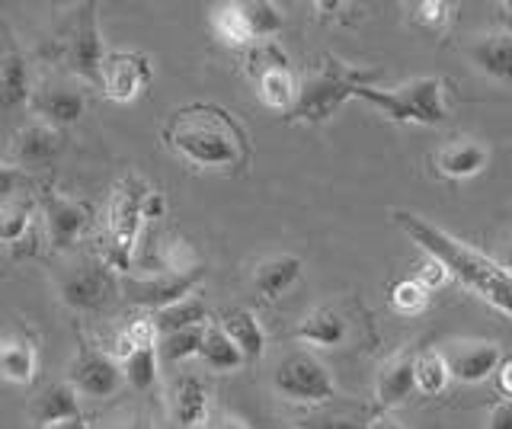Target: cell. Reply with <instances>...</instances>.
Masks as SVG:
<instances>
[{"instance_id": "cell-1", "label": "cell", "mask_w": 512, "mask_h": 429, "mask_svg": "<svg viewBox=\"0 0 512 429\" xmlns=\"http://www.w3.org/2000/svg\"><path fill=\"white\" fill-rule=\"evenodd\" d=\"M160 141L176 161L199 173L240 177L253 164L250 132L221 103L199 100L173 109L167 122L160 125Z\"/></svg>"}, {"instance_id": "cell-2", "label": "cell", "mask_w": 512, "mask_h": 429, "mask_svg": "<svg viewBox=\"0 0 512 429\" xmlns=\"http://www.w3.org/2000/svg\"><path fill=\"white\" fill-rule=\"evenodd\" d=\"M391 218L413 244H420L426 250V257H432L445 269L448 279H458L461 285H468V289L480 301H487L496 314L509 317V311H512V279H509L506 263L493 260L490 253L471 247L468 241L448 234L445 228L432 225V221H426L416 212L394 209Z\"/></svg>"}, {"instance_id": "cell-3", "label": "cell", "mask_w": 512, "mask_h": 429, "mask_svg": "<svg viewBox=\"0 0 512 429\" xmlns=\"http://www.w3.org/2000/svg\"><path fill=\"white\" fill-rule=\"evenodd\" d=\"M378 77H381L378 71H362V68H352L333 55H320L308 68V74L298 81L295 103L282 116V122L324 125L340 113L346 100H352V93L359 87H375Z\"/></svg>"}, {"instance_id": "cell-4", "label": "cell", "mask_w": 512, "mask_h": 429, "mask_svg": "<svg viewBox=\"0 0 512 429\" xmlns=\"http://www.w3.org/2000/svg\"><path fill=\"white\" fill-rule=\"evenodd\" d=\"M352 100L375 106L384 119L397 125H442L455 113V81L445 74H426L388 90L359 87Z\"/></svg>"}, {"instance_id": "cell-5", "label": "cell", "mask_w": 512, "mask_h": 429, "mask_svg": "<svg viewBox=\"0 0 512 429\" xmlns=\"http://www.w3.org/2000/svg\"><path fill=\"white\" fill-rule=\"evenodd\" d=\"M100 4L96 0H87V4H80L74 10V17L68 23V29L61 33L58 39V61L68 74L80 77V81H87L90 87L100 90V71H103V58H106V49H103V36H100Z\"/></svg>"}, {"instance_id": "cell-6", "label": "cell", "mask_w": 512, "mask_h": 429, "mask_svg": "<svg viewBox=\"0 0 512 429\" xmlns=\"http://www.w3.org/2000/svg\"><path fill=\"white\" fill-rule=\"evenodd\" d=\"M272 385H276V391L292 404L324 407L336 397L333 372L324 365V359L311 353V349L288 353L276 365V372H272Z\"/></svg>"}, {"instance_id": "cell-7", "label": "cell", "mask_w": 512, "mask_h": 429, "mask_svg": "<svg viewBox=\"0 0 512 429\" xmlns=\"http://www.w3.org/2000/svg\"><path fill=\"white\" fill-rule=\"evenodd\" d=\"M247 77L256 87V97L272 113H288L295 103L298 77L292 74V61L279 49L276 42H256L247 49Z\"/></svg>"}, {"instance_id": "cell-8", "label": "cell", "mask_w": 512, "mask_h": 429, "mask_svg": "<svg viewBox=\"0 0 512 429\" xmlns=\"http://www.w3.org/2000/svg\"><path fill=\"white\" fill-rule=\"evenodd\" d=\"M148 183L138 177H125L116 183L109 196V212H106V234H109V253H106V266L109 269H128V260H132V250L138 244L141 234V196Z\"/></svg>"}, {"instance_id": "cell-9", "label": "cell", "mask_w": 512, "mask_h": 429, "mask_svg": "<svg viewBox=\"0 0 512 429\" xmlns=\"http://www.w3.org/2000/svg\"><path fill=\"white\" fill-rule=\"evenodd\" d=\"M205 279V266L192 269V273H154V276H125L119 279V292L128 305H135L141 311H164L176 301L189 298L199 289V282Z\"/></svg>"}, {"instance_id": "cell-10", "label": "cell", "mask_w": 512, "mask_h": 429, "mask_svg": "<svg viewBox=\"0 0 512 429\" xmlns=\"http://www.w3.org/2000/svg\"><path fill=\"white\" fill-rule=\"evenodd\" d=\"M68 385L77 391V397H90V401H109L125 388L122 365L103 349H96L84 340H77V356L71 362Z\"/></svg>"}, {"instance_id": "cell-11", "label": "cell", "mask_w": 512, "mask_h": 429, "mask_svg": "<svg viewBox=\"0 0 512 429\" xmlns=\"http://www.w3.org/2000/svg\"><path fill=\"white\" fill-rule=\"evenodd\" d=\"M154 81V65L144 52H109L100 71V93L112 103H135Z\"/></svg>"}, {"instance_id": "cell-12", "label": "cell", "mask_w": 512, "mask_h": 429, "mask_svg": "<svg viewBox=\"0 0 512 429\" xmlns=\"http://www.w3.org/2000/svg\"><path fill=\"white\" fill-rule=\"evenodd\" d=\"M61 301L74 311H100L106 301L119 292V279L116 273L100 263V260H87L74 266L71 273H64L58 282Z\"/></svg>"}, {"instance_id": "cell-13", "label": "cell", "mask_w": 512, "mask_h": 429, "mask_svg": "<svg viewBox=\"0 0 512 429\" xmlns=\"http://www.w3.org/2000/svg\"><path fill=\"white\" fill-rule=\"evenodd\" d=\"M42 218H45V234L48 244L55 250H68L77 244V237L87 231L93 221V205L87 199L64 196L58 189H45L42 196Z\"/></svg>"}, {"instance_id": "cell-14", "label": "cell", "mask_w": 512, "mask_h": 429, "mask_svg": "<svg viewBox=\"0 0 512 429\" xmlns=\"http://www.w3.org/2000/svg\"><path fill=\"white\" fill-rule=\"evenodd\" d=\"M448 378L464 381V385H480V381L493 378L496 365L503 362V346L490 340H452L442 349Z\"/></svg>"}, {"instance_id": "cell-15", "label": "cell", "mask_w": 512, "mask_h": 429, "mask_svg": "<svg viewBox=\"0 0 512 429\" xmlns=\"http://www.w3.org/2000/svg\"><path fill=\"white\" fill-rule=\"evenodd\" d=\"M64 151V132L45 122L23 125L10 141V161L16 170H45L52 167Z\"/></svg>"}, {"instance_id": "cell-16", "label": "cell", "mask_w": 512, "mask_h": 429, "mask_svg": "<svg viewBox=\"0 0 512 429\" xmlns=\"http://www.w3.org/2000/svg\"><path fill=\"white\" fill-rule=\"evenodd\" d=\"M432 170L445 180H471L484 173L490 164V148L480 145L477 138H452L429 157Z\"/></svg>"}, {"instance_id": "cell-17", "label": "cell", "mask_w": 512, "mask_h": 429, "mask_svg": "<svg viewBox=\"0 0 512 429\" xmlns=\"http://www.w3.org/2000/svg\"><path fill=\"white\" fill-rule=\"evenodd\" d=\"M292 337L314 349H340L352 340V327L349 317L336 305H317L314 311L301 317Z\"/></svg>"}, {"instance_id": "cell-18", "label": "cell", "mask_w": 512, "mask_h": 429, "mask_svg": "<svg viewBox=\"0 0 512 429\" xmlns=\"http://www.w3.org/2000/svg\"><path fill=\"white\" fill-rule=\"evenodd\" d=\"M29 106L36 109L39 122L52 125V129H68L84 116L87 100L84 93L68 84H42L39 90H32Z\"/></svg>"}, {"instance_id": "cell-19", "label": "cell", "mask_w": 512, "mask_h": 429, "mask_svg": "<svg viewBox=\"0 0 512 429\" xmlns=\"http://www.w3.org/2000/svg\"><path fill=\"white\" fill-rule=\"evenodd\" d=\"M301 276H304V263L295 253H272V257H263L253 266L256 295H260L266 305H276L279 298H285L301 282Z\"/></svg>"}, {"instance_id": "cell-20", "label": "cell", "mask_w": 512, "mask_h": 429, "mask_svg": "<svg viewBox=\"0 0 512 429\" xmlns=\"http://www.w3.org/2000/svg\"><path fill=\"white\" fill-rule=\"evenodd\" d=\"M32 81H29V61L13 39L0 52V113H16L29 106Z\"/></svg>"}, {"instance_id": "cell-21", "label": "cell", "mask_w": 512, "mask_h": 429, "mask_svg": "<svg viewBox=\"0 0 512 429\" xmlns=\"http://www.w3.org/2000/svg\"><path fill=\"white\" fill-rule=\"evenodd\" d=\"M218 327L228 333V340L244 356V365L260 362L266 353V330L250 308H224L218 317Z\"/></svg>"}, {"instance_id": "cell-22", "label": "cell", "mask_w": 512, "mask_h": 429, "mask_svg": "<svg viewBox=\"0 0 512 429\" xmlns=\"http://www.w3.org/2000/svg\"><path fill=\"white\" fill-rule=\"evenodd\" d=\"M39 372V349L26 333L0 337V381L10 385H32Z\"/></svg>"}, {"instance_id": "cell-23", "label": "cell", "mask_w": 512, "mask_h": 429, "mask_svg": "<svg viewBox=\"0 0 512 429\" xmlns=\"http://www.w3.org/2000/svg\"><path fill=\"white\" fill-rule=\"evenodd\" d=\"M170 413L180 429H202L208 423V388L196 375H183L173 385Z\"/></svg>"}, {"instance_id": "cell-24", "label": "cell", "mask_w": 512, "mask_h": 429, "mask_svg": "<svg viewBox=\"0 0 512 429\" xmlns=\"http://www.w3.org/2000/svg\"><path fill=\"white\" fill-rule=\"evenodd\" d=\"M413 353H397L381 365L375 381V397L384 410L407 404L413 397Z\"/></svg>"}, {"instance_id": "cell-25", "label": "cell", "mask_w": 512, "mask_h": 429, "mask_svg": "<svg viewBox=\"0 0 512 429\" xmlns=\"http://www.w3.org/2000/svg\"><path fill=\"white\" fill-rule=\"evenodd\" d=\"M471 61L477 65V71H484L487 77H496V81H509L512 77V36L509 29H500V33L490 36H477L468 49Z\"/></svg>"}, {"instance_id": "cell-26", "label": "cell", "mask_w": 512, "mask_h": 429, "mask_svg": "<svg viewBox=\"0 0 512 429\" xmlns=\"http://www.w3.org/2000/svg\"><path fill=\"white\" fill-rule=\"evenodd\" d=\"M29 417L39 429L52 426V423L74 420V417H80V397H77V391L68 385V381H58V385L45 388L36 401H32Z\"/></svg>"}, {"instance_id": "cell-27", "label": "cell", "mask_w": 512, "mask_h": 429, "mask_svg": "<svg viewBox=\"0 0 512 429\" xmlns=\"http://www.w3.org/2000/svg\"><path fill=\"white\" fill-rule=\"evenodd\" d=\"M199 359L205 362L208 372H218V375H228V372L244 369V356L237 353V346L228 340V333L218 327V321H208L202 327Z\"/></svg>"}, {"instance_id": "cell-28", "label": "cell", "mask_w": 512, "mask_h": 429, "mask_svg": "<svg viewBox=\"0 0 512 429\" xmlns=\"http://www.w3.org/2000/svg\"><path fill=\"white\" fill-rule=\"evenodd\" d=\"M208 26H212L215 39L228 45V49H250L253 45L244 7L240 4H215L208 10Z\"/></svg>"}, {"instance_id": "cell-29", "label": "cell", "mask_w": 512, "mask_h": 429, "mask_svg": "<svg viewBox=\"0 0 512 429\" xmlns=\"http://www.w3.org/2000/svg\"><path fill=\"white\" fill-rule=\"evenodd\" d=\"M151 321H154V330H157V337H160V333H173V330H186V327H202V324H208V308H205L202 298L189 295L183 301H176V305L151 314Z\"/></svg>"}, {"instance_id": "cell-30", "label": "cell", "mask_w": 512, "mask_h": 429, "mask_svg": "<svg viewBox=\"0 0 512 429\" xmlns=\"http://www.w3.org/2000/svg\"><path fill=\"white\" fill-rule=\"evenodd\" d=\"M448 369L439 349H420L413 353V391H420L426 397H436L448 388Z\"/></svg>"}, {"instance_id": "cell-31", "label": "cell", "mask_w": 512, "mask_h": 429, "mask_svg": "<svg viewBox=\"0 0 512 429\" xmlns=\"http://www.w3.org/2000/svg\"><path fill=\"white\" fill-rule=\"evenodd\" d=\"M240 7H244L253 45L256 42H276V36L282 33V26H285V17H282V10L276 4H269V0H244Z\"/></svg>"}, {"instance_id": "cell-32", "label": "cell", "mask_w": 512, "mask_h": 429, "mask_svg": "<svg viewBox=\"0 0 512 429\" xmlns=\"http://www.w3.org/2000/svg\"><path fill=\"white\" fill-rule=\"evenodd\" d=\"M32 221H36V202L10 199L4 209H0V244L16 247L32 231Z\"/></svg>"}, {"instance_id": "cell-33", "label": "cell", "mask_w": 512, "mask_h": 429, "mask_svg": "<svg viewBox=\"0 0 512 429\" xmlns=\"http://www.w3.org/2000/svg\"><path fill=\"white\" fill-rule=\"evenodd\" d=\"M119 365H122V375H125L128 388H135L141 394L154 391V385H157V343L128 353Z\"/></svg>"}, {"instance_id": "cell-34", "label": "cell", "mask_w": 512, "mask_h": 429, "mask_svg": "<svg viewBox=\"0 0 512 429\" xmlns=\"http://www.w3.org/2000/svg\"><path fill=\"white\" fill-rule=\"evenodd\" d=\"M202 327H205V324H202ZM202 327H186V330L160 333V337H157V359L186 362V359H192V356H199Z\"/></svg>"}, {"instance_id": "cell-35", "label": "cell", "mask_w": 512, "mask_h": 429, "mask_svg": "<svg viewBox=\"0 0 512 429\" xmlns=\"http://www.w3.org/2000/svg\"><path fill=\"white\" fill-rule=\"evenodd\" d=\"M157 260H160V273H192V269H202L196 247L183 241V237H170L167 244H160Z\"/></svg>"}, {"instance_id": "cell-36", "label": "cell", "mask_w": 512, "mask_h": 429, "mask_svg": "<svg viewBox=\"0 0 512 429\" xmlns=\"http://www.w3.org/2000/svg\"><path fill=\"white\" fill-rule=\"evenodd\" d=\"M448 20H452V7L445 0H420V4L410 7V23L429 36H442L448 29Z\"/></svg>"}, {"instance_id": "cell-37", "label": "cell", "mask_w": 512, "mask_h": 429, "mask_svg": "<svg viewBox=\"0 0 512 429\" xmlns=\"http://www.w3.org/2000/svg\"><path fill=\"white\" fill-rule=\"evenodd\" d=\"M157 343V330H154V321L151 317H135L132 324H128L119 337H116V362H122L128 353H135L141 346H154Z\"/></svg>"}, {"instance_id": "cell-38", "label": "cell", "mask_w": 512, "mask_h": 429, "mask_svg": "<svg viewBox=\"0 0 512 429\" xmlns=\"http://www.w3.org/2000/svg\"><path fill=\"white\" fill-rule=\"evenodd\" d=\"M388 298H391V308H394L397 314H404V317L423 314L426 305H429V295H426L410 276H407V279H397V282L391 285Z\"/></svg>"}, {"instance_id": "cell-39", "label": "cell", "mask_w": 512, "mask_h": 429, "mask_svg": "<svg viewBox=\"0 0 512 429\" xmlns=\"http://www.w3.org/2000/svg\"><path fill=\"white\" fill-rule=\"evenodd\" d=\"M416 285H420V289L429 295V292H439V289H445V285H448V273H445V269L436 263V260H432V257H426L420 266H416V273L410 276Z\"/></svg>"}, {"instance_id": "cell-40", "label": "cell", "mask_w": 512, "mask_h": 429, "mask_svg": "<svg viewBox=\"0 0 512 429\" xmlns=\"http://www.w3.org/2000/svg\"><path fill=\"white\" fill-rule=\"evenodd\" d=\"M138 212H141V221L164 218L167 215V199H164V193H160V189H154V186H148V189H144V196H141Z\"/></svg>"}, {"instance_id": "cell-41", "label": "cell", "mask_w": 512, "mask_h": 429, "mask_svg": "<svg viewBox=\"0 0 512 429\" xmlns=\"http://www.w3.org/2000/svg\"><path fill=\"white\" fill-rule=\"evenodd\" d=\"M23 183V173L16 170L13 164H0V209L13 199V193H16V186Z\"/></svg>"}, {"instance_id": "cell-42", "label": "cell", "mask_w": 512, "mask_h": 429, "mask_svg": "<svg viewBox=\"0 0 512 429\" xmlns=\"http://www.w3.org/2000/svg\"><path fill=\"white\" fill-rule=\"evenodd\" d=\"M487 429H512V404L509 401H496L487 413Z\"/></svg>"}, {"instance_id": "cell-43", "label": "cell", "mask_w": 512, "mask_h": 429, "mask_svg": "<svg viewBox=\"0 0 512 429\" xmlns=\"http://www.w3.org/2000/svg\"><path fill=\"white\" fill-rule=\"evenodd\" d=\"M496 391H500L503 401H509V394H512V359L503 356V362L496 365Z\"/></svg>"}, {"instance_id": "cell-44", "label": "cell", "mask_w": 512, "mask_h": 429, "mask_svg": "<svg viewBox=\"0 0 512 429\" xmlns=\"http://www.w3.org/2000/svg\"><path fill=\"white\" fill-rule=\"evenodd\" d=\"M365 429H404L394 417H384V413H378V417H368L365 420Z\"/></svg>"}, {"instance_id": "cell-45", "label": "cell", "mask_w": 512, "mask_h": 429, "mask_svg": "<svg viewBox=\"0 0 512 429\" xmlns=\"http://www.w3.org/2000/svg\"><path fill=\"white\" fill-rule=\"evenodd\" d=\"M42 429H90V423L84 417H74V420H64V423H52V426H42Z\"/></svg>"}, {"instance_id": "cell-46", "label": "cell", "mask_w": 512, "mask_h": 429, "mask_svg": "<svg viewBox=\"0 0 512 429\" xmlns=\"http://www.w3.org/2000/svg\"><path fill=\"white\" fill-rule=\"evenodd\" d=\"M215 429H247V426L240 423V420H221V423H218Z\"/></svg>"}, {"instance_id": "cell-47", "label": "cell", "mask_w": 512, "mask_h": 429, "mask_svg": "<svg viewBox=\"0 0 512 429\" xmlns=\"http://www.w3.org/2000/svg\"><path fill=\"white\" fill-rule=\"evenodd\" d=\"M119 429H154V426H151L148 420H141V417H138V420H132L128 426H119Z\"/></svg>"}, {"instance_id": "cell-48", "label": "cell", "mask_w": 512, "mask_h": 429, "mask_svg": "<svg viewBox=\"0 0 512 429\" xmlns=\"http://www.w3.org/2000/svg\"><path fill=\"white\" fill-rule=\"evenodd\" d=\"M272 429H292V426H272Z\"/></svg>"}]
</instances>
